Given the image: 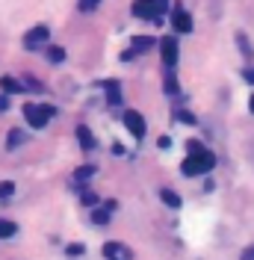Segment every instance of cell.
<instances>
[{
    "instance_id": "6",
    "label": "cell",
    "mask_w": 254,
    "mask_h": 260,
    "mask_svg": "<svg viewBox=\"0 0 254 260\" xmlns=\"http://www.w3.org/2000/svg\"><path fill=\"white\" fill-rule=\"evenodd\" d=\"M124 124H127V130H130L136 139H142L145 130H148V127H145V118L136 113V110H127V113H124Z\"/></svg>"
},
{
    "instance_id": "9",
    "label": "cell",
    "mask_w": 254,
    "mask_h": 260,
    "mask_svg": "<svg viewBox=\"0 0 254 260\" xmlns=\"http://www.w3.org/2000/svg\"><path fill=\"white\" fill-rule=\"evenodd\" d=\"M104 89H107V101H110V107H118V104H121V89H118V80H107V83H104Z\"/></svg>"
},
{
    "instance_id": "11",
    "label": "cell",
    "mask_w": 254,
    "mask_h": 260,
    "mask_svg": "<svg viewBox=\"0 0 254 260\" xmlns=\"http://www.w3.org/2000/svg\"><path fill=\"white\" fill-rule=\"evenodd\" d=\"M0 89L6 92V95H18V92H24V86L12 77H0Z\"/></svg>"
},
{
    "instance_id": "3",
    "label": "cell",
    "mask_w": 254,
    "mask_h": 260,
    "mask_svg": "<svg viewBox=\"0 0 254 260\" xmlns=\"http://www.w3.org/2000/svg\"><path fill=\"white\" fill-rule=\"evenodd\" d=\"M53 113H56V110H53V107H45V104H27V107H24V118L33 124V130L45 127L50 118H53Z\"/></svg>"
},
{
    "instance_id": "12",
    "label": "cell",
    "mask_w": 254,
    "mask_h": 260,
    "mask_svg": "<svg viewBox=\"0 0 254 260\" xmlns=\"http://www.w3.org/2000/svg\"><path fill=\"white\" fill-rule=\"evenodd\" d=\"M151 45H154V42H151V36H136V39H133V56H136V53H145V50H151Z\"/></svg>"
},
{
    "instance_id": "29",
    "label": "cell",
    "mask_w": 254,
    "mask_h": 260,
    "mask_svg": "<svg viewBox=\"0 0 254 260\" xmlns=\"http://www.w3.org/2000/svg\"><path fill=\"white\" fill-rule=\"evenodd\" d=\"M248 107H251V113H254V95H251V101H248Z\"/></svg>"
},
{
    "instance_id": "28",
    "label": "cell",
    "mask_w": 254,
    "mask_h": 260,
    "mask_svg": "<svg viewBox=\"0 0 254 260\" xmlns=\"http://www.w3.org/2000/svg\"><path fill=\"white\" fill-rule=\"evenodd\" d=\"M3 110H6V98H0V113H3Z\"/></svg>"
},
{
    "instance_id": "24",
    "label": "cell",
    "mask_w": 254,
    "mask_h": 260,
    "mask_svg": "<svg viewBox=\"0 0 254 260\" xmlns=\"http://www.w3.org/2000/svg\"><path fill=\"white\" fill-rule=\"evenodd\" d=\"M166 92L172 95V92H177V83H175V77L172 74H166Z\"/></svg>"
},
{
    "instance_id": "13",
    "label": "cell",
    "mask_w": 254,
    "mask_h": 260,
    "mask_svg": "<svg viewBox=\"0 0 254 260\" xmlns=\"http://www.w3.org/2000/svg\"><path fill=\"white\" fill-rule=\"evenodd\" d=\"M98 175V166H80L77 172H74V178H77V183H86L89 178H95Z\"/></svg>"
},
{
    "instance_id": "14",
    "label": "cell",
    "mask_w": 254,
    "mask_h": 260,
    "mask_svg": "<svg viewBox=\"0 0 254 260\" xmlns=\"http://www.w3.org/2000/svg\"><path fill=\"white\" fill-rule=\"evenodd\" d=\"M160 198H163L169 207H180V195L172 192V189H163V192H160Z\"/></svg>"
},
{
    "instance_id": "1",
    "label": "cell",
    "mask_w": 254,
    "mask_h": 260,
    "mask_svg": "<svg viewBox=\"0 0 254 260\" xmlns=\"http://www.w3.org/2000/svg\"><path fill=\"white\" fill-rule=\"evenodd\" d=\"M189 157L183 160V166H180V172L183 175H189V178H198V175H207L213 166H216V157L207 151L204 145H198L195 139H189Z\"/></svg>"
},
{
    "instance_id": "4",
    "label": "cell",
    "mask_w": 254,
    "mask_h": 260,
    "mask_svg": "<svg viewBox=\"0 0 254 260\" xmlns=\"http://www.w3.org/2000/svg\"><path fill=\"white\" fill-rule=\"evenodd\" d=\"M160 53H163L166 68H172V65L177 62V53H180V48H177V36H166V39L160 42Z\"/></svg>"
},
{
    "instance_id": "23",
    "label": "cell",
    "mask_w": 254,
    "mask_h": 260,
    "mask_svg": "<svg viewBox=\"0 0 254 260\" xmlns=\"http://www.w3.org/2000/svg\"><path fill=\"white\" fill-rule=\"evenodd\" d=\"M175 118H177V121H186V124H195V115H189L186 110H177Z\"/></svg>"
},
{
    "instance_id": "15",
    "label": "cell",
    "mask_w": 254,
    "mask_h": 260,
    "mask_svg": "<svg viewBox=\"0 0 254 260\" xmlns=\"http://www.w3.org/2000/svg\"><path fill=\"white\" fill-rule=\"evenodd\" d=\"M18 228L12 222H6V219H0V240H9V237H15Z\"/></svg>"
},
{
    "instance_id": "5",
    "label": "cell",
    "mask_w": 254,
    "mask_h": 260,
    "mask_svg": "<svg viewBox=\"0 0 254 260\" xmlns=\"http://www.w3.org/2000/svg\"><path fill=\"white\" fill-rule=\"evenodd\" d=\"M48 36H50V30L45 27V24H39V27H33V30H27V36H24V48H27V50H36V48H42V45L48 42Z\"/></svg>"
},
{
    "instance_id": "8",
    "label": "cell",
    "mask_w": 254,
    "mask_h": 260,
    "mask_svg": "<svg viewBox=\"0 0 254 260\" xmlns=\"http://www.w3.org/2000/svg\"><path fill=\"white\" fill-rule=\"evenodd\" d=\"M175 32H192L189 12H183V9H177V12H175Z\"/></svg>"
},
{
    "instance_id": "22",
    "label": "cell",
    "mask_w": 254,
    "mask_h": 260,
    "mask_svg": "<svg viewBox=\"0 0 254 260\" xmlns=\"http://www.w3.org/2000/svg\"><path fill=\"white\" fill-rule=\"evenodd\" d=\"M98 3H101V0H77L80 12H92V9H98Z\"/></svg>"
},
{
    "instance_id": "27",
    "label": "cell",
    "mask_w": 254,
    "mask_h": 260,
    "mask_svg": "<svg viewBox=\"0 0 254 260\" xmlns=\"http://www.w3.org/2000/svg\"><path fill=\"white\" fill-rule=\"evenodd\" d=\"M242 260H254V245H251V248H245V251H242Z\"/></svg>"
},
{
    "instance_id": "10",
    "label": "cell",
    "mask_w": 254,
    "mask_h": 260,
    "mask_svg": "<svg viewBox=\"0 0 254 260\" xmlns=\"http://www.w3.org/2000/svg\"><path fill=\"white\" fill-rule=\"evenodd\" d=\"M77 142L86 148V151H92V148H95V136H92V130L80 124V127H77Z\"/></svg>"
},
{
    "instance_id": "18",
    "label": "cell",
    "mask_w": 254,
    "mask_h": 260,
    "mask_svg": "<svg viewBox=\"0 0 254 260\" xmlns=\"http://www.w3.org/2000/svg\"><path fill=\"white\" fill-rule=\"evenodd\" d=\"M24 139H27V136H24V133H21V130H15V133H12V136H9V139H6V148H15V145H21V142H24Z\"/></svg>"
},
{
    "instance_id": "20",
    "label": "cell",
    "mask_w": 254,
    "mask_h": 260,
    "mask_svg": "<svg viewBox=\"0 0 254 260\" xmlns=\"http://www.w3.org/2000/svg\"><path fill=\"white\" fill-rule=\"evenodd\" d=\"M48 59H50V62H62V59H65V50L62 48H50L48 50Z\"/></svg>"
},
{
    "instance_id": "7",
    "label": "cell",
    "mask_w": 254,
    "mask_h": 260,
    "mask_svg": "<svg viewBox=\"0 0 254 260\" xmlns=\"http://www.w3.org/2000/svg\"><path fill=\"white\" fill-rule=\"evenodd\" d=\"M104 257L107 260H130V251L121 243H107L104 245Z\"/></svg>"
},
{
    "instance_id": "19",
    "label": "cell",
    "mask_w": 254,
    "mask_h": 260,
    "mask_svg": "<svg viewBox=\"0 0 254 260\" xmlns=\"http://www.w3.org/2000/svg\"><path fill=\"white\" fill-rule=\"evenodd\" d=\"M80 201H83L86 207H92V204H98V195L89 192V189H83V192H80Z\"/></svg>"
},
{
    "instance_id": "25",
    "label": "cell",
    "mask_w": 254,
    "mask_h": 260,
    "mask_svg": "<svg viewBox=\"0 0 254 260\" xmlns=\"http://www.w3.org/2000/svg\"><path fill=\"white\" fill-rule=\"evenodd\" d=\"M68 254H71V257L83 254V245H80V243H71V245H68Z\"/></svg>"
},
{
    "instance_id": "26",
    "label": "cell",
    "mask_w": 254,
    "mask_h": 260,
    "mask_svg": "<svg viewBox=\"0 0 254 260\" xmlns=\"http://www.w3.org/2000/svg\"><path fill=\"white\" fill-rule=\"evenodd\" d=\"M242 77H245V83H251V86H254V68H245V71H242Z\"/></svg>"
},
{
    "instance_id": "21",
    "label": "cell",
    "mask_w": 254,
    "mask_h": 260,
    "mask_svg": "<svg viewBox=\"0 0 254 260\" xmlns=\"http://www.w3.org/2000/svg\"><path fill=\"white\" fill-rule=\"evenodd\" d=\"M12 192H15V183H12V180H3V183H0V198H9Z\"/></svg>"
},
{
    "instance_id": "17",
    "label": "cell",
    "mask_w": 254,
    "mask_h": 260,
    "mask_svg": "<svg viewBox=\"0 0 254 260\" xmlns=\"http://www.w3.org/2000/svg\"><path fill=\"white\" fill-rule=\"evenodd\" d=\"M92 222H95V225H107V222H110V210H95L92 213Z\"/></svg>"
},
{
    "instance_id": "16",
    "label": "cell",
    "mask_w": 254,
    "mask_h": 260,
    "mask_svg": "<svg viewBox=\"0 0 254 260\" xmlns=\"http://www.w3.org/2000/svg\"><path fill=\"white\" fill-rule=\"evenodd\" d=\"M237 45H239V50H242V53H245L248 59H251V56H254L251 45H248V39H245V32H237Z\"/></svg>"
},
{
    "instance_id": "2",
    "label": "cell",
    "mask_w": 254,
    "mask_h": 260,
    "mask_svg": "<svg viewBox=\"0 0 254 260\" xmlns=\"http://www.w3.org/2000/svg\"><path fill=\"white\" fill-rule=\"evenodd\" d=\"M163 12H169V0H133V15L136 18H154L160 21Z\"/></svg>"
}]
</instances>
